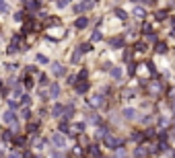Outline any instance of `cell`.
<instances>
[{
  "label": "cell",
  "instance_id": "cell-9",
  "mask_svg": "<svg viewBox=\"0 0 175 158\" xmlns=\"http://www.w3.org/2000/svg\"><path fill=\"white\" fill-rule=\"evenodd\" d=\"M23 8L27 14H33V12H39L43 8V0H23Z\"/></svg>",
  "mask_w": 175,
  "mask_h": 158
},
{
  "label": "cell",
  "instance_id": "cell-59",
  "mask_svg": "<svg viewBox=\"0 0 175 158\" xmlns=\"http://www.w3.org/2000/svg\"><path fill=\"white\" fill-rule=\"evenodd\" d=\"M159 0H144V6H157Z\"/></svg>",
  "mask_w": 175,
  "mask_h": 158
},
{
  "label": "cell",
  "instance_id": "cell-58",
  "mask_svg": "<svg viewBox=\"0 0 175 158\" xmlns=\"http://www.w3.org/2000/svg\"><path fill=\"white\" fill-rule=\"evenodd\" d=\"M6 158H23V154H21V152H14V150H12V152H8V154H6Z\"/></svg>",
  "mask_w": 175,
  "mask_h": 158
},
{
  "label": "cell",
  "instance_id": "cell-31",
  "mask_svg": "<svg viewBox=\"0 0 175 158\" xmlns=\"http://www.w3.org/2000/svg\"><path fill=\"white\" fill-rule=\"evenodd\" d=\"M105 39V35H103V31H101V29H93V31H91V37H89V41H91V43H99V41H103Z\"/></svg>",
  "mask_w": 175,
  "mask_h": 158
},
{
  "label": "cell",
  "instance_id": "cell-63",
  "mask_svg": "<svg viewBox=\"0 0 175 158\" xmlns=\"http://www.w3.org/2000/svg\"><path fill=\"white\" fill-rule=\"evenodd\" d=\"M93 2H99V0H93Z\"/></svg>",
  "mask_w": 175,
  "mask_h": 158
},
{
  "label": "cell",
  "instance_id": "cell-41",
  "mask_svg": "<svg viewBox=\"0 0 175 158\" xmlns=\"http://www.w3.org/2000/svg\"><path fill=\"white\" fill-rule=\"evenodd\" d=\"M46 146H47V140H35L33 142V150H37V152H41V150H46Z\"/></svg>",
  "mask_w": 175,
  "mask_h": 158
},
{
  "label": "cell",
  "instance_id": "cell-62",
  "mask_svg": "<svg viewBox=\"0 0 175 158\" xmlns=\"http://www.w3.org/2000/svg\"><path fill=\"white\" fill-rule=\"evenodd\" d=\"M52 2H58V0H52Z\"/></svg>",
  "mask_w": 175,
  "mask_h": 158
},
{
  "label": "cell",
  "instance_id": "cell-15",
  "mask_svg": "<svg viewBox=\"0 0 175 158\" xmlns=\"http://www.w3.org/2000/svg\"><path fill=\"white\" fill-rule=\"evenodd\" d=\"M56 132H60V134H64V135H68L72 134V123H70L68 119H60L58 125H56Z\"/></svg>",
  "mask_w": 175,
  "mask_h": 158
},
{
  "label": "cell",
  "instance_id": "cell-57",
  "mask_svg": "<svg viewBox=\"0 0 175 158\" xmlns=\"http://www.w3.org/2000/svg\"><path fill=\"white\" fill-rule=\"evenodd\" d=\"M124 97H126V99H134V97H136V92H134L132 88H126V90H124Z\"/></svg>",
  "mask_w": 175,
  "mask_h": 158
},
{
  "label": "cell",
  "instance_id": "cell-18",
  "mask_svg": "<svg viewBox=\"0 0 175 158\" xmlns=\"http://www.w3.org/2000/svg\"><path fill=\"white\" fill-rule=\"evenodd\" d=\"M132 158H151V152H148V148L144 144H138L134 148V152H132Z\"/></svg>",
  "mask_w": 175,
  "mask_h": 158
},
{
  "label": "cell",
  "instance_id": "cell-55",
  "mask_svg": "<svg viewBox=\"0 0 175 158\" xmlns=\"http://www.w3.org/2000/svg\"><path fill=\"white\" fill-rule=\"evenodd\" d=\"M21 154H23V158H37V154H35L33 150H29V148H25Z\"/></svg>",
  "mask_w": 175,
  "mask_h": 158
},
{
  "label": "cell",
  "instance_id": "cell-26",
  "mask_svg": "<svg viewBox=\"0 0 175 158\" xmlns=\"http://www.w3.org/2000/svg\"><path fill=\"white\" fill-rule=\"evenodd\" d=\"M152 19L157 23H163L169 19V8H159V11H154V14H152Z\"/></svg>",
  "mask_w": 175,
  "mask_h": 158
},
{
  "label": "cell",
  "instance_id": "cell-45",
  "mask_svg": "<svg viewBox=\"0 0 175 158\" xmlns=\"http://www.w3.org/2000/svg\"><path fill=\"white\" fill-rule=\"evenodd\" d=\"M138 62H132V64H128V76H136L138 74Z\"/></svg>",
  "mask_w": 175,
  "mask_h": 158
},
{
  "label": "cell",
  "instance_id": "cell-17",
  "mask_svg": "<svg viewBox=\"0 0 175 158\" xmlns=\"http://www.w3.org/2000/svg\"><path fill=\"white\" fill-rule=\"evenodd\" d=\"M152 51H154L157 56H165V54L169 51V43H167L165 39H159L157 43L152 45Z\"/></svg>",
  "mask_w": 175,
  "mask_h": 158
},
{
  "label": "cell",
  "instance_id": "cell-7",
  "mask_svg": "<svg viewBox=\"0 0 175 158\" xmlns=\"http://www.w3.org/2000/svg\"><path fill=\"white\" fill-rule=\"evenodd\" d=\"M49 72H52L54 78H64V76H68V68L64 66L62 62H52V64H49Z\"/></svg>",
  "mask_w": 175,
  "mask_h": 158
},
{
  "label": "cell",
  "instance_id": "cell-52",
  "mask_svg": "<svg viewBox=\"0 0 175 158\" xmlns=\"http://www.w3.org/2000/svg\"><path fill=\"white\" fill-rule=\"evenodd\" d=\"M4 70H6V72H17V70H19V64H14V62H11V64H4Z\"/></svg>",
  "mask_w": 175,
  "mask_h": 158
},
{
  "label": "cell",
  "instance_id": "cell-47",
  "mask_svg": "<svg viewBox=\"0 0 175 158\" xmlns=\"http://www.w3.org/2000/svg\"><path fill=\"white\" fill-rule=\"evenodd\" d=\"M46 117H49V109H46V107H39V111H37V119H39V121H43Z\"/></svg>",
  "mask_w": 175,
  "mask_h": 158
},
{
  "label": "cell",
  "instance_id": "cell-12",
  "mask_svg": "<svg viewBox=\"0 0 175 158\" xmlns=\"http://www.w3.org/2000/svg\"><path fill=\"white\" fill-rule=\"evenodd\" d=\"M41 121H39V119H37V121H29V123L25 125V132H27V134L31 135V138H39V132H41Z\"/></svg>",
  "mask_w": 175,
  "mask_h": 158
},
{
  "label": "cell",
  "instance_id": "cell-38",
  "mask_svg": "<svg viewBox=\"0 0 175 158\" xmlns=\"http://www.w3.org/2000/svg\"><path fill=\"white\" fill-rule=\"evenodd\" d=\"M31 103H33V97H31L29 92H23L21 99H19V105H21V107H31Z\"/></svg>",
  "mask_w": 175,
  "mask_h": 158
},
{
  "label": "cell",
  "instance_id": "cell-33",
  "mask_svg": "<svg viewBox=\"0 0 175 158\" xmlns=\"http://www.w3.org/2000/svg\"><path fill=\"white\" fill-rule=\"evenodd\" d=\"M132 49H134V54H146V51H148V43H146V41H144V39H142V41H136V43H134V47H132Z\"/></svg>",
  "mask_w": 175,
  "mask_h": 158
},
{
  "label": "cell",
  "instance_id": "cell-4",
  "mask_svg": "<svg viewBox=\"0 0 175 158\" xmlns=\"http://www.w3.org/2000/svg\"><path fill=\"white\" fill-rule=\"evenodd\" d=\"M49 144H52L54 150H64L66 144H68V135L60 134V132H54V134L49 135Z\"/></svg>",
  "mask_w": 175,
  "mask_h": 158
},
{
  "label": "cell",
  "instance_id": "cell-2",
  "mask_svg": "<svg viewBox=\"0 0 175 158\" xmlns=\"http://www.w3.org/2000/svg\"><path fill=\"white\" fill-rule=\"evenodd\" d=\"M103 146L107 148V150H111V152H116V150H119V148L126 146V138L116 135V134H109V135L103 140Z\"/></svg>",
  "mask_w": 175,
  "mask_h": 158
},
{
  "label": "cell",
  "instance_id": "cell-1",
  "mask_svg": "<svg viewBox=\"0 0 175 158\" xmlns=\"http://www.w3.org/2000/svg\"><path fill=\"white\" fill-rule=\"evenodd\" d=\"M165 92H167V86H165L163 80H151L148 86H146V90H144V94H146L148 99H161Z\"/></svg>",
  "mask_w": 175,
  "mask_h": 158
},
{
  "label": "cell",
  "instance_id": "cell-10",
  "mask_svg": "<svg viewBox=\"0 0 175 158\" xmlns=\"http://www.w3.org/2000/svg\"><path fill=\"white\" fill-rule=\"evenodd\" d=\"M2 121L6 123V127L12 125V123H17V121H21V119H19V111H14V109H8V107H6V109L2 111Z\"/></svg>",
  "mask_w": 175,
  "mask_h": 158
},
{
  "label": "cell",
  "instance_id": "cell-44",
  "mask_svg": "<svg viewBox=\"0 0 175 158\" xmlns=\"http://www.w3.org/2000/svg\"><path fill=\"white\" fill-rule=\"evenodd\" d=\"M25 19H27L25 11H17L14 14H12V21H14V23H25Z\"/></svg>",
  "mask_w": 175,
  "mask_h": 158
},
{
  "label": "cell",
  "instance_id": "cell-24",
  "mask_svg": "<svg viewBox=\"0 0 175 158\" xmlns=\"http://www.w3.org/2000/svg\"><path fill=\"white\" fill-rule=\"evenodd\" d=\"M19 119H25V123L33 121V113H31V107H21V109H19Z\"/></svg>",
  "mask_w": 175,
  "mask_h": 158
},
{
  "label": "cell",
  "instance_id": "cell-22",
  "mask_svg": "<svg viewBox=\"0 0 175 158\" xmlns=\"http://www.w3.org/2000/svg\"><path fill=\"white\" fill-rule=\"evenodd\" d=\"M152 121H157V117H154L152 113H140V117H138V123H140V125H144V127H151Z\"/></svg>",
  "mask_w": 175,
  "mask_h": 158
},
{
  "label": "cell",
  "instance_id": "cell-3",
  "mask_svg": "<svg viewBox=\"0 0 175 158\" xmlns=\"http://www.w3.org/2000/svg\"><path fill=\"white\" fill-rule=\"evenodd\" d=\"M87 105H89L91 109H109V105H107V101H105V97L101 92L91 94V97L87 99Z\"/></svg>",
  "mask_w": 175,
  "mask_h": 158
},
{
  "label": "cell",
  "instance_id": "cell-29",
  "mask_svg": "<svg viewBox=\"0 0 175 158\" xmlns=\"http://www.w3.org/2000/svg\"><path fill=\"white\" fill-rule=\"evenodd\" d=\"M130 140H132V142H136V146L146 142V140H144V132H142V129H134V132L130 134Z\"/></svg>",
  "mask_w": 175,
  "mask_h": 158
},
{
  "label": "cell",
  "instance_id": "cell-34",
  "mask_svg": "<svg viewBox=\"0 0 175 158\" xmlns=\"http://www.w3.org/2000/svg\"><path fill=\"white\" fill-rule=\"evenodd\" d=\"M12 148H23L25 144H27V135H23V134H17L14 138H12Z\"/></svg>",
  "mask_w": 175,
  "mask_h": 158
},
{
  "label": "cell",
  "instance_id": "cell-50",
  "mask_svg": "<svg viewBox=\"0 0 175 158\" xmlns=\"http://www.w3.org/2000/svg\"><path fill=\"white\" fill-rule=\"evenodd\" d=\"M111 68H113V62H111V60H107V62L101 64V72H107V74H109V72H111Z\"/></svg>",
  "mask_w": 175,
  "mask_h": 158
},
{
  "label": "cell",
  "instance_id": "cell-5",
  "mask_svg": "<svg viewBox=\"0 0 175 158\" xmlns=\"http://www.w3.org/2000/svg\"><path fill=\"white\" fill-rule=\"evenodd\" d=\"M119 115H122V121H128V123H132V121H138L140 117V111L136 109V107H122V111H119Z\"/></svg>",
  "mask_w": 175,
  "mask_h": 158
},
{
  "label": "cell",
  "instance_id": "cell-25",
  "mask_svg": "<svg viewBox=\"0 0 175 158\" xmlns=\"http://www.w3.org/2000/svg\"><path fill=\"white\" fill-rule=\"evenodd\" d=\"M91 90V80H87V82H76V86H74V92L76 94H87Z\"/></svg>",
  "mask_w": 175,
  "mask_h": 158
},
{
  "label": "cell",
  "instance_id": "cell-64",
  "mask_svg": "<svg viewBox=\"0 0 175 158\" xmlns=\"http://www.w3.org/2000/svg\"><path fill=\"white\" fill-rule=\"evenodd\" d=\"M173 54H175V47H173Z\"/></svg>",
  "mask_w": 175,
  "mask_h": 158
},
{
  "label": "cell",
  "instance_id": "cell-8",
  "mask_svg": "<svg viewBox=\"0 0 175 158\" xmlns=\"http://www.w3.org/2000/svg\"><path fill=\"white\" fill-rule=\"evenodd\" d=\"M107 47L109 49H124L126 47V35H113V37H109L107 39Z\"/></svg>",
  "mask_w": 175,
  "mask_h": 158
},
{
  "label": "cell",
  "instance_id": "cell-14",
  "mask_svg": "<svg viewBox=\"0 0 175 158\" xmlns=\"http://www.w3.org/2000/svg\"><path fill=\"white\" fill-rule=\"evenodd\" d=\"M47 92H49V99H52L54 103L58 101V97L62 94V86H60V82H58V80H56V82H52V84L47 86Z\"/></svg>",
  "mask_w": 175,
  "mask_h": 158
},
{
  "label": "cell",
  "instance_id": "cell-51",
  "mask_svg": "<svg viewBox=\"0 0 175 158\" xmlns=\"http://www.w3.org/2000/svg\"><path fill=\"white\" fill-rule=\"evenodd\" d=\"M70 6V0H58V2H56V8H58V11H64V8H68Z\"/></svg>",
  "mask_w": 175,
  "mask_h": 158
},
{
  "label": "cell",
  "instance_id": "cell-46",
  "mask_svg": "<svg viewBox=\"0 0 175 158\" xmlns=\"http://www.w3.org/2000/svg\"><path fill=\"white\" fill-rule=\"evenodd\" d=\"M37 97H39V101H41V103L49 101V92H47L46 88H39V90H37Z\"/></svg>",
  "mask_w": 175,
  "mask_h": 158
},
{
  "label": "cell",
  "instance_id": "cell-39",
  "mask_svg": "<svg viewBox=\"0 0 175 158\" xmlns=\"http://www.w3.org/2000/svg\"><path fill=\"white\" fill-rule=\"evenodd\" d=\"M140 33L144 35V37L151 35V33H154V31H152V25H151V23H146V21H142V23H140Z\"/></svg>",
  "mask_w": 175,
  "mask_h": 158
},
{
  "label": "cell",
  "instance_id": "cell-19",
  "mask_svg": "<svg viewBox=\"0 0 175 158\" xmlns=\"http://www.w3.org/2000/svg\"><path fill=\"white\" fill-rule=\"evenodd\" d=\"M19 82H21V86L25 88V92L27 90H31L35 86V82H33V78H31V74H21L19 76Z\"/></svg>",
  "mask_w": 175,
  "mask_h": 158
},
{
  "label": "cell",
  "instance_id": "cell-60",
  "mask_svg": "<svg viewBox=\"0 0 175 158\" xmlns=\"http://www.w3.org/2000/svg\"><path fill=\"white\" fill-rule=\"evenodd\" d=\"M169 37H171V39H175V27H171V29H169Z\"/></svg>",
  "mask_w": 175,
  "mask_h": 158
},
{
  "label": "cell",
  "instance_id": "cell-11",
  "mask_svg": "<svg viewBox=\"0 0 175 158\" xmlns=\"http://www.w3.org/2000/svg\"><path fill=\"white\" fill-rule=\"evenodd\" d=\"M64 109H66V105L56 101L54 105H52V109H49V117H52V119H56V121L64 119Z\"/></svg>",
  "mask_w": 175,
  "mask_h": 158
},
{
  "label": "cell",
  "instance_id": "cell-13",
  "mask_svg": "<svg viewBox=\"0 0 175 158\" xmlns=\"http://www.w3.org/2000/svg\"><path fill=\"white\" fill-rule=\"evenodd\" d=\"M72 25H74V29H76V31H84V29L91 25V17H84V14H82V17H76Z\"/></svg>",
  "mask_w": 175,
  "mask_h": 158
},
{
  "label": "cell",
  "instance_id": "cell-37",
  "mask_svg": "<svg viewBox=\"0 0 175 158\" xmlns=\"http://www.w3.org/2000/svg\"><path fill=\"white\" fill-rule=\"evenodd\" d=\"M78 49H81V54L82 56H87V54H93V43H91V41H82L81 45H78Z\"/></svg>",
  "mask_w": 175,
  "mask_h": 158
},
{
  "label": "cell",
  "instance_id": "cell-42",
  "mask_svg": "<svg viewBox=\"0 0 175 158\" xmlns=\"http://www.w3.org/2000/svg\"><path fill=\"white\" fill-rule=\"evenodd\" d=\"M49 33H58V39H60V37H66L64 29H49ZM46 39H47V41H56V37H54V35H52V37H47V35H46Z\"/></svg>",
  "mask_w": 175,
  "mask_h": 158
},
{
  "label": "cell",
  "instance_id": "cell-30",
  "mask_svg": "<svg viewBox=\"0 0 175 158\" xmlns=\"http://www.w3.org/2000/svg\"><path fill=\"white\" fill-rule=\"evenodd\" d=\"M74 115H76V105H74V103H68V105H66V109H64V119L72 121V119H74Z\"/></svg>",
  "mask_w": 175,
  "mask_h": 158
},
{
  "label": "cell",
  "instance_id": "cell-56",
  "mask_svg": "<svg viewBox=\"0 0 175 158\" xmlns=\"http://www.w3.org/2000/svg\"><path fill=\"white\" fill-rule=\"evenodd\" d=\"M35 72H37L35 64H29V66H25V72H23V74H35Z\"/></svg>",
  "mask_w": 175,
  "mask_h": 158
},
{
  "label": "cell",
  "instance_id": "cell-40",
  "mask_svg": "<svg viewBox=\"0 0 175 158\" xmlns=\"http://www.w3.org/2000/svg\"><path fill=\"white\" fill-rule=\"evenodd\" d=\"M37 84H39V88L49 86V84H52V82H49V76H47V74H39V76H37Z\"/></svg>",
  "mask_w": 175,
  "mask_h": 158
},
{
  "label": "cell",
  "instance_id": "cell-48",
  "mask_svg": "<svg viewBox=\"0 0 175 158\" xmlns=\"http://www.w3.org/2000/svg\"><path fill=\"white\" fill-rule=\"evenodd\" d=\"M101 94H103V97H113V86H111V84L101 86Z\"/></svg>",
  "mask_w": 175,
  "mask_h": 158
},
{
  "label": "cell",
  "instance_id": "cell-20",
  "mask_svg": "<svg viewBox=\"0 0 175 158\" xmlns=\"http://www.w3.org/2000/svg\"><path fill=\"white\" fill-rule=\"evenodd\" d=\"M111 134V129H109V125H99V127H97V129H95V140H101V142H103L105 138H107V135Z\"/></svg>",
  "mask_w": 175,
  "mask_h": 158
},
{
  "label": "cell",
  "instance_id": "cell-6",
  "mask_svg": "<svg viewBox=\"0 0 175 158\" xmlns=\"http://www.w3.org/2000/svg\"><path fill=\"white\" fill-rule=\"evenodd\" d=\"M84 121H87V125L99 127V125H103V117H101V115H99L97 111H91V109H87V111H84Z\"/></svg>",
  "mask_w": 175,
  "mask_h": 158
},
{
  "label": "cell",
  "instance_id": "cell-36",
  "mask_svg": "<svg viewBox=\"0 0 175 158\" xmlns=\"http://www.w3.org/2000/svg\"><path fill=\"white\" fill-rule=\"evenodd\" d=\"M113 14H116V19H117V21H122V23H126V21L130 19L128 11H124V8H119V6H117V8H113Z\"/></svg>",
  "mask_w": 175,
  "mask_h": 158
},
{
  "label": "cell",
  "instance_id": "cell-28",
  "mask_svg": "<svg viewBox=\"0 0 175 158\" xmlns=\"http://www.w3.org/2000/svg\"><path fill=\"white\" fill-rule=\"evenodd\" d=\"M142 132H144V140H154V142H157V135H159V127H144V129H142Z\"/></svg>",
  "mask_w": 175,
  "mask_h": 158
},
{
  "label": "cell",
  "instance_id": "cell-53",
  "mask_svg": "<svg viewBox=\"0 0 175 158\" xmlns=\"http://www.w3.org/2000/svg\"><path fill=\"white\" fill-rule=\"evenodd\" d=\"M66 80H68V82H66L68 86H72V88L76 86V74H68V76H66Z\"/></svg>",
  "mask_w": 175,
  "mask_h": 158
},
{
  "label": "cell",
  "instance_id": "cell-27",
  "mask_svg": "<svg viewBox=\"0 0 175 158\" xmlns=\"http://www.w3.org/2000/svg\"><path fill=\"white\" fill-rule=\"evenodd\" d=\"M70 64H72V66H76V64H81V60H82V54H81V49H78V45H76V47H74V49H72V51H70Z\"/></svg>",
  "mask_w": 175,
  "mask_h": 158
},
{
  "label": "cell",
  "instance_id": "cell-61",
  "mask_svg": "<svg viewBox=\"0 0 175 158\" xmlns=\"http://www.w3.org/2000/svg\"><path fill=\"white\" fill-rule=\"evenodd\" d=\"M130 2H132V4H136V6H138V4H142V6H144V0H130Z\"/></svg>",
  "mask_w": 175,
  "mask_h": 158
},
{
  "label": "cell",
  "instance_id": "cell-54",
  "mask_svg": "<svg viewBox=\"0 0 175 158\" xmlns=\"http://www.w3.org/2000/svg\"><path fill=\"white\" fill-rule=\"evenodd\" d=\"M49 154H52V158H66V152L64 150H52Z\"/></svg>",
  "mask_w": 175,
  "mask_h": 158
},
{
  "label": "cell",
  "instance_id": "cell-49",
  "mask_svg": "<svg viewBox=\"0 0 175 158\" xmlns=\"http://www.w3.org/2000/svg\"><path fill=\"white\" fill-rule=\"evenodd\" d=\"M12 138H14V134H12L11 129L6 127V129L2 132V142H12Z\"/></svg>",
  "mask_w": 175,
  "mask_h": 158
},
{
  "label": "cell",
  "instance_id": "cell-32",
  "mask_svg": "<svg viewBox=\"0 0 175 158\" xmlns=\"http://www.w3.org/2000/svg\"><path fill=\"white\" fill-rule=\"evenodd\" d=\"M109 76L116 80V82H119V80L124 78V66H113L111 72H109Z\"/></svg>",
  "mask_w": 175,
  "mask_h": 158
},
{
  "label": "cell",
  "instance_id": "cell-21",
  "mask_svg": "<svg viewBox=\"0 0 175 158\" xmlns=\"http://www.w3.org/2000/svg\"><path fill=\"white\" fill-rule=\"evenodd\" d=\"M132 17H134V19H136V21H144V19H146V6H142V4H138V6H134V8H132Z\"/></svg>",
  "mask_w": 175,
  "mask_h": 158
},
{
  "label": "cell",
  "instance_id": "cell-35",
  "mask_svg": "<svg viewBox=\"0 0 175 158\" xmlns=\"http://www.w3.org/2000/svg\"><path fill=\"white\" fill-rule=\"evenodd\" d=\"M132 57H134V49H132V47H124V51H122V62H124V64H132Z\"/></svg>",
  "mask_w": 175,
  "mask_h": 158
},
{
  "label": "cell",
  "instance_id": "cell-23",
  "mask_svg": "<svg viewBox=\"0 0 175 158\" xmlns=\"http://www.w3.org/2000/svg\"><path fill=\"white\" fill-rule=\"evenodd\" d=\"M89 76H91V68H89V66H82L81 70L76 72V82H87Z\"/></svg>",
  "mask_w": 175,
  "mask_h": 158
},
{
  "label": "cell",
  "instance_id": "cell-43",
  "mask_svg": "<svg viewBox=\"0 0 175 158\" xmlns=\"http://www.w3.org/2000/svg\"><path fill=\"white\" fill-rule=\"evenodd\" d=\"M35 62H37V64H41V66H49V64H52V62H49V57L43 56V54H37V56H35Z\"/></svg>",
  "mask_w": 175,
  "mask_h": 158
},
{
  "label": "cell",
  "instance_id": "cell-16",
  "mask_svg": "<svg viewBox=\"0 0 175 158\" xmlns=\"http://www.w3.org/2000/svg\"><path fill=\"white\" fill-rule=\"evenodd\" d=\"M87 132V121H74L72 123V134H70V138H78L81 134H84Z\"/></svg>",
  "mask_w": 175,
  "mask_h": 158
}]
</instances>
